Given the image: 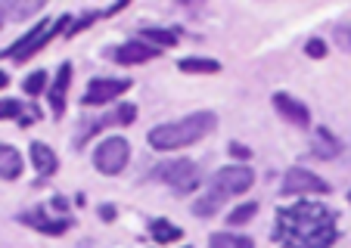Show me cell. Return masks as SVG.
<instances>
[{
  "label": "cell",
  "instance_id": "cell-1",
  "mask_svg": "<svg viewBox=\"0 0 351 248\" xmlns=\"http://www.w3.org/2000/svg\"><path fill=\"white\" fill-rule=\"evenodd\" d=\"M274 239L283 248H332L339 239L336 214L320 202H295L277 211Z\"/></svg>",
  "mask_w": 351,
  "mask_h": 248
},
{
  "label": "cell",
  "instance_id": "cell-2",
  "mask_svg": "<svg viewBox=\"0 0 351 248\" xmlns=\"http://www.w3.org/2000/svg\"><path fill=\"white\" fill-rule=\"evenodd\" d=\"M218 127V115L215 112H193L186 118H178V121H165L159 127L146 134V143L153 146L156 152H174V149H186V146L199 143L202 137Z\"/></svg>",
  "mask_w": 351,
  "mask_h": 248
},
{
  "label": "cell",
  "instance_id": "cell-3",
  "mask_svg": "<svg viewBox=\"0 0 351 248\" xmlns=\"http://www.w3.org/2000/svg\"><path fill=\"white\" fill-rule=\"evenodd\" d=\"M69 22H72V19H69V16H60V19H56V22H40V25L28 28V34H25V38H19V40H16V44L7 50V56L13 59L16 66H22V62H28V59H32V56H38V53L44 50V47L50 44V40H53L56 34H60L62 28L69 25Z\"/></svg>",
  "mask_w": 351,
  "mask_h": 248
},
{
  "label": "cell",
  "instance_id": "cell-4",
  "mask_svg": "<svg viewBox=\"0 0 351 248\" xmlns=\"http://www.w3.org/2000/svg\"><path fill=\"white\" fill-rule=\"evenodd\" d=\"M131 162V143L125 137H106L93 149V168L106 177H119Z\"/></svg>",
  "mask_w": 351,
  "mask_h": 248
},
{
  "label": "cell",
  "instance_id": "cell-5",
  "mask_svg": "<svg viewBox=\"0 0 351 248\" xmlns=\"http://www.w3.org/2000/svg\"><path fill=\"white\" fill-rule=\"evenodd\" d=\"M153 177L159 183H165V186H171V190L178 193H193L199 186V168L196 162H190V158H171V162H162L159 168L153 171Z\"/></svg>",
  "mask_w": 351,
  "mask_h": 248
},
{
  "label": "cell",
  "instance_id": "cell-6",
  "mask_svg": "<svg viewBox=\"0 0 351 248\" xmlns=\"http://www.w3.org/2000/svg\"><path fill=\"white\" fill-rule=\"evenodd\" d=\"M280 193H283V196H302V199L305 196H330V183L308 168H289L283 174Z\"/></svg>",
  "mask_w": 351,
  "mask_h": 248
},
{
  "label": "cell",
  "instance_id": "cell-7",
  "mask_svg": "<svg viewBox=\"0 0 351 248\" xmlns=\"http://www.w3.org/2000/svg\"><path fill=\"white\" fill-rule=\"evenodd\" d=\"M252 183H255L252 168H245V164H227V168H221L218 174L212 177V190H218L224 199H230V196L249 193Z\"/></svg>",
  "mask_w": 351,
  "mask_h": 248
},
{
  "label": "cell",
  "instance_id": "cell-8",
  "mask_svg": "<svg viewBox=\"0 0 351 248\" xmlns=\"http://www.w3.org/2000/svg\"><path fill=\"white\" fill-rule=\"evenodd\" d=\"M131 90V78H93L84 90V106H109Z\"/></svg>",
  "mask_w": 351,
  "mask_h": 248
},
{
  "label": "cell",
  "instance_id": "cell-9",
  "mask_svg": "<svg viewBox=\"0 0 351 248\" xmlns=\"http://www.w3.org/2000/svg\"><path fill=\"white\" fill-rule=\"evenodd\" d=\"M271 103H274V109H277V115L283 118L286 124H292V127H311V109H308L302 99H295L292 93H274L271 97Z\"/></svg>",
  "mask_w": 351,
  "mask_h": 248
},
{
  "label": "cell",
  "instance_id": "cell-10",
  "mask_svg": "<svg viewBox=\"0 0 351 248\" xmlns=\"http://www.w3.org/2000/svg\"><path fill=\"white\" fill-rule=\"evenodd\" d=\"M69 87H72V62H62L53 75V84L47 87V103H50V112L53 118L66 115V97H69Z\"/></svg>",
  "mask_w": 351,
  "mask_h": 248
},
{
  "label": "cell",
  "instance_id": "cell-11",
  "mask_svg": "<svg viewBox=\"0 0 351 248\" xmlns=\"http://www.w3.org/2000/svg\"><path fill=\"white\" fill-rule=\"evenodd\" d=\"M109 56H112L119 66H143V62H149V59L162 56V50L143 44V40H128V44H121V47H112Z\"/></svg>",
  "mask_w": 351,
  "mask_h": 248
},
{
  "label": "cell",
  "instance_id": "cell-12",
  "mask_svg": "<svg viewBox=\"0 0 351 248\" xmlns=\"http://www.w3.org/2000/svg\"><path fill=\"white\" fill-rule=\"evenodd\" d=\"M28 158H32L34 171H38L40 177H50V174H56V171H60V158H56V152L50 149L47 143H40V140L28 146Z\"/></svg>",
  "mask_w": 351,
  "mask_h": 248
},
{
  "label": "cell",
  "instance_id": "cell-13",
  "mask_svg": "<svg viewBox=\"0 0 351 248\" xmlns=\"http://www.w3.org/2000/svg\"><path fill=\"white\" fill-rule=\"evenodd\" d=\"M22 223H28V227L40 230V233L47 236H62L69 230V221H53V217H47L44 208H34V211H25V214H19Z\"/></svg>",
  "mask_w": 351,
  "mask_h": 248
},
{
  "label": "cell",
  "instance_id": "cell-14",
  "mask_svg": "<svg viewBox=\"0 0 351 248\" xmlns=\"http://www.w3.org/2000/svg\"><path fill=\"white\" fill-rule=\"evenodd\" d=\"M22 168H25L22 152L10 143H0V177H3V180H19Z\"/></svg>",
  "mask_w": 351,
  "mask_h": 248
},
{
  "label": "cell",
  "instance_id": "cell-15",
  "mask_svg": "<svg viewBox=\"0 0 351 248\" xmlns=\"http://www.w3.org/2000/svg\"><path fill=\"white\" fill-rule=\"evenodd\" d=\"M178 69L184 75H218L221 62L218 59H206V56H186L178 62Z\"/></svg>",
  "mask_w": 351,
  "mask_h": 248
},
{
  "label": "cell",
  "instance_id": "cell-16",
  "mask_svg": "<svg viewBox=\"0 0 351 248\" xmlns=\"http://www.w3.org/2000/svg\"><path fill=\"white\" fill-rule=\"evenodd\" d=\"M311 149H314V156H317V158H336L339 152H342V143H339V140L332 137L326 127H320V131H314Z\"/></svg>",
  "mask_w": 351,
  "mask_h": 248
},
{
  "label": "cell",
  "instance_id": "cell-17",
  "mask_svg": "<svg viewBox=\"0 0 351 248\" xmlns=\"http://www.w3.org/2000/svg\"><path fill=\"white\" fill-rule=\"evenodd\" d=\"M224 202H227V199L221 196L218 190H212V186H208V193H202V196L193 202V214H196V217H212L215 211H221V205H224Z\"/></svg>",
  "mask_w": 351,
  "mask_h": 248
},
{
  "label": "cell",
  "instance_id": "cell-18",
  "mask_svg": "<svg viewBox=\"0 0 351 248\" xmlns=\"http://www.w3.org/2000/svg\"><path fill=\"white\" fill-rule=\"evenodd\" d=\"M208 248H255V242L249 236L230 233V230H221V233L208 236Z\"/></svg>",
  "mask_w": 351,
  "mask_h": 248
},
{
  "label": "cell",
  "instance_id": "cell-19",
  "mask_svg": "<svg viewBox=\"0 0 351 248\" xmlns=\"http://www.w3.org/2000/svg\"><path fill=\"white\" fill-rule=\"evenodd\" d=\"M149 236H153L159 245H168V242H178L180 236H184V230L174 227V223L165 221V217H156V221L149 223Z\"/></svg>",
  "mask_w": 351,
  "mask_h": 248
},
{
  "label": "cell",
  "instance_id": "cell-20",
  "mask_svg": "<svg viewBox=\"0 0 351 248\" xmlns=\"http://www.w3.org/2000/svg\"><path fill=\"white\" fill-rule=\"evenodd\" d=\"M180 34L178 32H168V28H143L140 32V40L149 47H156V50H162V47H174L178 44Z\"/></svg>",
  "mask_w": 351,
  "mask_h": 248
},
{
  "label": "cell",
  "instance_id": "cell-21",
  "mask_svg": "<svg viewBox=\"0 0 351 248\" xmlns=\"http://www.w3.org/2000/svg\"><path fill=\"white\" fill-rule=\"evenodd\" d=\"M255 214H258V202H243L227 214V223H230V227H243V223H249Z\"/></svg>",
  "mask_w": 351,
  "mask_h": 248
},
{
  "label": "cell",
  "instance_id": "cell-22",
  "mask_svg": "<svg viewBox=\"0 0 351 248\" xmlns=\"http://www.w3.org/2000/svg\"><path fill=\"white\" fill-rule=\"evenodd\" d=\"M40 10H44L40 0H34V3H13V7H7V16H13V19H28V16L40 13Z\"/></svg>",
  "mask_w": 351,
  "mask_h": 248
},
{
  "label": "cell",
  "instance_id": "cell-23",
  "mask_svg": "<svg viewBox=\"0 0 351 248\" xmlns=\"http://www.w3.org/2000/svg\"><path fill=\"white\" fill-rule=\"evenodd\" d=\"M22 87H25L28 97H38V93H44L47 90V72H32Z\"/></svg>",
  "mask_w": 351,
  "mask_h": 248
},
{
  "label": "cell",
  "instance_id": "cell-24",
  "mask_svg": "<svg viewBox=\"0 0 351 248\" xmlns=\"http://www.w3.org/2000/svg\"><path fill=\"white\" fill-rule=\"evenodd\" d=\"M19 115H22L19 99H0V121H7V118H19Z\"/></svg>",
  "mask_w": 351,
  "mask_h": 248
},
{
  "label": "cell",
  "instance_id": "cell-25",
  "mask_svg": "<svg viewBox=\"0 0 351 248\" xmlns=\"http://www.w3.org/2000/svg\"><path fill=\"white\" fill-rule=\"evenodd\" d=\"M332 40L339 44V50L351 53V25H336V32H332Z\"/></svg>",
  "mask_w": 351,
  "mask_h": 248
},
{
  "label": "cell",
  "instance_id": "cell-26",
  "mask_svg": "<svg viewBox=\"0 0 351 248\" xmlns=\"http://www.w3.org/2000/svg\"><path fill=\"white\" fill-rule=\"evenodd\" d=\"M305 53H308V56H311V59H324V56H326V40L311 38V40H308V44H305Z\"/></svg>",
  "mask_w": 351,
  "mask_h": 248
},
{
  "label": "cell",
  "instance_id": "cell-27",
  "mask_svg": "<svg viewBox=\"0 0 351 248\" xmlns=\"http://www.w3.org/2000/svg\"><path fill=\"white\" fill-rule=\"evenodd\" d=\"M230 152L237 158H252V149H249V146H243V143H230Z\"/></svg>",
  "mask_w": 351,
  "mask_h": 248
},
{
  "label": "cell",
  "instance_id": "cell-28",
  "mask_svg": "<svg viewBox=\"0 0 351 248\" xmlns=\"http://www.w3.org/2000/svg\"><path fill=\"white\" fill-rule=\"evenodd\" d=\"M3 22H7V3H0V28H3Z\"/></svg>",
  "mask_w": 351,
  "mask_h": 248
},
{
  "label": "cell",
  "instance_id": "cell-29",
  "mask_svg": "<svg viewBox=\"0 0 351 248\" xmlns=\"http://www.w3.org/2000/svg\"><path fill=\"white\" fill-rule=\"evenodd\" d=\"M99 217H106V221H109V217H115V211L112 208H99Z\"/></svg>",
  "mask_w": 351,
  "mask_h": 248
},
{
  "label": "cell",
  "instance_id": "cell-30",
  "mask_svg": "<svg viewBox=\"0 0 351 248\" xmlns=\"http://www.w3.org/2000/svg\"><path fill=\"white\" fill-rule=\"evenodd\" d=\"M7 84H10V75H7V72H0V90H3Z\"/></svg>",
  "mask_w": 351,
  "mask_h": 248
},
{
  "label": "cell",
  "instance_id": "cell-31",
  "mask_svg": "<svg viewBox=\"0 0 351 248\" xmlns=\"http://www.w3.org/2000/svg\"><path fill=\"white\" fill-rule=\"evenodd\" d=\"M348 202H351V190H348Z\"/></svg>",
  "mask_w": 351,
  "mask_h": 248
},
{
  "label": "cell",
  "instance_id": "cell-32",
  "mask_svg": "<svg viewBox=\"0 0 351 248\" xmlns=\"http://www.w3.org/2000/svg\"><path fill=\"white\" fill-rule=\"evenodd\" d=\"M186 248H190V245H186Z\"/></svg>",
  "mask_w": 351,
  "mask_h": 248
}]
</instances>
